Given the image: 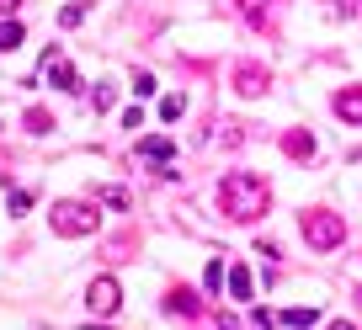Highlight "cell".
<instances>
[{"label": "cell", "mask_w": 362, "mask_h": 330, "mask_svg": "<svg viewBox=\"0 0 362 330\" xmlns=\"http://www.w3.org/2000/svg\"><path fill=\"white\" fill-rule=\"evenodd\" d=\"M267 182H261L256 171H229L224 176V187H218V208H224L235 224H250V218H261L267 213Z\"/></svg>", "instance_id": "obj_1"}, {"label": "cell", "mask_w": 362, "mask_h": 330, "mask_svg": "<svg viewBox=\"0 0 362 330\" xmlns=\"http://www.w3.org/2000/svg\"><path fill=\"white\" fill-rule=\"evenodd\" d=\"M304 240L315 245V251H336L341 240H346V218H341V213H325V208H315V213H304Z\"/></svg>", "instance_id": "obj_2"}, {"label": "cell", "mask_w": 362, "mask_h": 330, "mask_svg": "<svg viewBox=\"0 0 362 330\" xmlns=\"http://www.w3.org/2000/svg\"><path fill=\"white\" fill-rule=\"evenodd\" d=\"M48 224H54V235H90V229L102 224V213L90 203H54Z\"/></svg>", "instance_id": "obj_3"}, {"label": "cell", "mask_w": 362, "mask_h": 330, "mask_svg": "<svg viewBox=\"0 0 362 330\" xmlns=\"http://www.w3.org/2000/svg\"><path fill=\"white\" fill-rule=\"evenodd\" d=\"M86 304H90V314H117V304H123V288H117L112 277H90Z\"/></svg>", "instance_id": "obj_4"}, {"label": "cell", "mask_w": 362, "mask_h": 330, "mask_svg": "<svg viewBox=\"0 0 362 330\" xmlns=\"http://www.w3.org/2000/svg\"><path fill=\"white\" fill-rule=\"evenodd\" d=\"M43 75L54 80L59 91H80V75H75V64H69V59L59 54V48H48V54H43Z\"/></svg>", "instance_id": "obj_5"}, {"label": "cell", "mask_w": 362, "mask_h": 330, "mask_svg": "<svg viewBox=\"0 0 362 330\" xmlns=\"http://www.w3.org/2000/svg\"><path fill=\"white\" fill-rule=\"evenodd\" d=\"M267 86H272V75H267L261 64H240V69H235V91H240V96H261Z\"/></svg>", "instance_id": "obj_6"}, {"label": "cell", "mask_w": 362, "mask_h": 330, "mask_svg": "<svg viewBox=\"0 0 362 330\" xmlns=\"http://www.w3.org/2000/svg\"><path fill=\"white\" fill-rule=\"evenodd\" d=\"M139 155H144V160H155V165H165V160L176 155V139H165V134H155V139H139Z\"/></svg>", "instance_id": "obj_7"}, {"label": "cell", "mask_w": 362, "mask_h": 330, "mask_svg": "<svg viewBox=\"0 0 362 330\" xmlns=\"http://www.w3.org/2000/svg\"><path fill=\"white\" fill-rule=\"evenodd\" d=\"M336 112L346 117V123H362V86H351V91H336Z\"/></svg>", "instance_id": "obj_8"}, {"label": "cell", "mask_w": 362, "mask_h": 330, "mask_svg": "<svg viewBox=\"0 0 362 330\" xmlns=\"http://www.w3.org/2000/svg\"><path fill=\"white\" fill-rule=\"evenodd\" d=\"M165 309H170V314H197V309H203V304H197V293H192V288H170Z\"/></svg>", "instance_id": "obj_9"}, {"label": "cell", "mask_w": 362, "mask_h": 330, "mask_svg": "<svg viewBox=\"0 0 362 330\" xmlns=\"http://www.w3.org/2000/svg\"><path fill=\"white\" fill-rule=\"evenodd\" d=\"M283 149H288L293 160H309V155H315V139H309L304 128H293V134H283Z\"/></svg>", "instance_id": "obj_10"}, {"label": "cell", "mask_w": 362, "mask_h": 330, "mask_svg": "<svg viewBox=\"0 0 362 330\" xmlns=\"http://www.w3.org/2000/svg\"><path fill=\"white\" fill-rule=\"evenodd\" d=\"M22 37H27L22 22H0V54H16V48H22Z\"/></svg>", "instance_id": "obj_11"}, {"label": "cell", "mask_w": 362, "mask_h": 330, "mask_svg": "<svg viewBox=\"0 0 362 330\" xmlns=\"http://www.w3.org/2000/svg\"><path fill=\"white\" fill-rule=\"evenodd\" d=\"M22 123H27V134H54V112H48V107H33Z\"/></svg>", "instance_id": "obj_12"}, {"label": "cell", "mask_w": 362, "mask_h": 330, "mask_svg": "<svg viewBox=\"0 0 362 330\" xmlns=\"http://www.w3.org/2000/svg\"><path fill=\"white\" fill-rule=\"evenodd\" d=\"M229 293H235L240 304L250 298V272H245V266H229Z\"/></svg>", "instance_id": "obj_13"}, {"label": "cell", "mask_w": 362, "mask_h": 330, "mask_svg": "<svg viewBox=\"0 0 362 330\" xmlns=\"http://www.w3.org/2000/svg\"><path fill=\"white\" fill-rule=\"evenodd\" d=\"M288 325H293V330H315V319H320V309H304V304H298V309H288Z\"/></svg>", "instance_id": "obj_14"}, {"label": "cell", "mask_w": 362, "mask_h": 330, "mask_svg": "<svg viewBox=\"0 0 362 330\" xmlns=\"http://www.w3.org/2000/svg\"><path fill=\"white\" fill-rule=\"evenodd\" d=\"M134 96H155V75L149 69H134Z\"/></svg>", "instance_id": "obj_15"}, {"label": "cell", "mask_w": 362, "mask_h": 330, "mask_svg": "<svg viewBox=\"0 0 362 330\" xmlns=\"http://www.w3.org/2000/svg\"><path fill=\"white\" fill-rule=\"evenodd\" d=\"M181 112H187V102H181V96H165V102H160V117H165V123H176Z\"/></svg>", "instance_id": "obj_16"}, {"label": "cell", "mask_w": 362, "mask_h": 330, "mask_svg": "<svg viewBox=\"0 0 362 330\" xmlns=\"http://www.w3.org/2000/svg\"><path fill=\"white\" fill-rule=\"evenodd\" d=\"M203 283H208V293H218V288H224V261H208Z\"/></svg>", "instance_id": "obj_17"}, {"label": "cell", "mask_w": 362, "mask_h": 330, "mask_svg": "<svg viewBox=\"0 0 362 330\" xmlns=\"http://www.w3.org/2000/svg\"><path fill=\"white\" fill-rule=\"evenodd\" d=\"M96 197H102V203H112V208H128V192H123V187H102Z\"/></svg>", "instance_id": "obj_18"}, {"label": "cell", "mask_w": 362, "mask_h": 330, "mask_svg": "<svg viewBox=\"0 0 362 330\" xmlns=\"http://www.w3.org/2000/svg\"><path fill=\"white\" fill-rule=\"evenodd\" d=\"M6 208H11V213H27V208H33V192H11V197H6Z\"/></svg>", "instance_id": "obj_19"}, {"label": "cell", "mask_w": 362, "mask_h": 330, "mask_svg": "<svg viewBox=\"0 0 362 330\" xmlns=\"http://www.w3.org/2000/svg\"><path fill=\"white\" fill-rule=\"evenodd\" d=\"M90 107H96V112H107V107H112V86H96V96H90Z\"/></svg>", "instance_id": "obj_20"}, {"label": "cell", "mask_w": 362, "mask_h": 330, "mask_svg": "<svg viewBox=\"0 0 362 330\" xmlns=\"http://www.w3.org/2000/svg\"><path fill=\"white\" fill-rule=\"evenodd\" d=\"M123 128H134V134H139V128H144V107H128V112H123Z\"/></svg>", "instance_id": "obj_21"}, {"label": "cell", "mask_w": 362, "mask_h": 330, "mask_svg": "<svg viewBox=\"0 0 362 330\" xmlns=\"http://www.w3.org/2000/svg\"><path fill=\"white\" fill-rule=\"evenodd\" d=\"M16 6H22V0H0V16H6V11H16Z\"/></svg>", "instance_id": "obj_22"}]
</instances>
